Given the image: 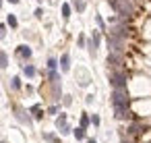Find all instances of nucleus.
<instances>
[{
	"label": "nucleus",
	"instance_id": "nucleus-19",
	"mask_svg": "<svg viewBox=\"0 0 151 143\" xmlns=\"http://www.w3.org/2000/svg\"><path fill=\"white\" fill-rule=\"evenodd\" d=\"M56 66H58V62H56L54 58H50V60H48V69H50V71H56Z\"/></svg>",
	"mask_w": 151,
	"mask_h": 143
},
{
	"label": "nucleus",
	"instance_id": "nucleus-14",
	"mask_svg": "<svg viewBox=\"0 0 151 143\" xmlns=\"http://www.w3.org/2000/svg\"><path fill=\"white\" fill-rule=\"evenodd\" d=\"M62 17H64V19L70 17V4H62Z\"/></svg>",
	"mask_w": 151,
	"mask_h": 143
},
{
	"label": "nucleus",
	"instance_id": "nucleus-2",
	"mask_svg": "<svg viewBox=\"0 0 151 143\" xmlns=\"http://www.w3.org/2000/svg\"><path fill=\"white\" fill-rule=\"evenodd\" d=\"M112 104L114 106H128L126 87H114V91H112Z\"/></svg>",
	"mask_w": 151,
	"mask_h": 143
},
{
	"label": "nucleus",
	"instance_id": "nucleus-26",
	"mask_svg": "<svg viewBox=\"0 0 151 143\" xmlns=\"http://www.w3.org/2000/svg\"><path fill=\"white\" fill-rule=\"evenodd\" d=\"M91 122H93V124L97 126V124H99V116H93V118H91Z\"/></svg>",
	"mask_w": 151,
	"mask_h": 143
},
{
	"label": "nucleus",
	"instance_id": "nucleus-29",
	"mask_svg": "<svg viewBox=\"0 0 151 143\" xmlns=\"http://www.w3.org/2000/svg\"><path fill=\"white\" fill-rule=\"evenodd\" d=\"M0 9H2V0H0Z\"/></svg>",
	"mask_w": 151,
	"mask_h": 143
},
{
	"label": "nucleus",
	"instance_id": "nucleus-16",
	"mask_svg": "<svg viewBox=\"0 0 151 143\" xmlns=\"http://www.w3.org/2000/svg\"><path fill=\"white\" fill-rule=\"evenodd\" d=\"M31 112H33V116H35L37 120H40V118L44 116V114H42V108H40V106H33V108H31Z\"/></svg>",
	"mask_w": 151,
	"mask_h": 143
},
{
	"label": "nucleus",
	"instance_id": "nucleus-18",
	"mask_svg": "<svg viewBox=\"0 0 151 143\" xmlns=\"http://www.w3.org/2000/svg\"><path fill=\"white\" fill-rule=\"evenodd\" d=\"M11 85H13V89H19V87H21V79H19V77H13Z\"/></svg>",
	"mask_w": 151,
	"mask_h": 143
},
{
	"label": "nucleus",
	"instance_id": "nucleus-5",
	"mask_svg": "<svg viewBox=\"0 0 151 143\" xmlns=\"http://www.w3.org/2000/svg\"><path fill=\"white\" fill-rule=\"evenodd\" d=\"M56 129L62 133V135H66V133H70V126L66 124V114H60L58 118H56Z\"/></svg>",
	"mask_w": 151,
	"mask_h": 143
},
{
	"label": "nucleus",
	"instance_id": "nucleus-1",
	"mask_svg": "<svg viewBox=\"0 0 151 143\" xmlns=\"http://www.w3.org/2000/svg\"><path fill=\"white\" fill-rule=\"evenodd\" d=\"M110 6L120 15V17H126L132 13V4H130V0H108Z\"/></svg>",
	"mask_w": 151,
	"mask_h": 143
},
{
	"label": "nucleus",
	"instance_id": "nucleus-24",
	"mask_svg": "<svg viewBox=\"0 0 151 143\" xmlns=\"http://www.w3.org/2000/svg\"><path fill=\"white\" fill-rule=\"evenodd\" d=\"M128 133H132V135H134V133H139V126H137V124H132V126L128 129Z\"/></svg>",
	"mask_w": 151,
	"mask_h": 143
},
{
	"label": "nucleus",
	"instance_id": "nucleus-9",
	"mask_svg": "<svg viewBox=\"0 0 151 143\" xmlns=\"http://www.w3.org/2000/svg\"><path fill=\"white\" fill-rule=\"evenodd\" d=\"M60 66H62V71H64V73L70 69V56H68V54H64V56L60 58Z\"/></svg>",
	"mask_w": 151,
	"mask_h": 143
},
{
	"label": "nucleus",
	"instance_id": "nucleus-4",
	"mask_svg": "<svg viewBox=\"0 0 151 143\" xmlns=\"http://www.w3.org/2000/svg\"><path fill=\"white\" fill-rule=\"evenodd\" d=\"M110 83H112V87H126V75L124 73H114L110 77Z\"/></svg>",
	"mask_w": 151,
	"mask_h": 143
},
{
	"label": "nucleus",
	"instance_id": "nucleus-8",
	"mask_svg": "<svg viewBox=\"0 0 151 143\" xmlns=\"http://www.w3.org/2000/svg\"><path fill=\"white\" fill-rule=\"evenodd\" d=\"M17 54H19L21 58H29V56H31V48H29V46H19V48H17Z\"/></svg>",
	"mask_w": 151,
	"mask_h": 143
},
{
	"label": "nucleus",
	"instance_id": "nucleus-17",
	"mask_svg": "<svg viewBox=\"0 0 151 143\" xmlns=\"http://www.w3.org/2000/svg\"><path fill=\"white\" fill-rule=\"evenodd\" d=\"M75 9H77L79 13H83V11H85V2H83V0H75Z\"/></svg>",
	"mask_w": 151,
	"mask_h": 143
},
{
	"label": "nucleus",
	"instance_id": "nucleus-27",
	"mask_svg": "<svg viewBox=\"0 0 151 143\" xmlns=\"http://www.w3.org/2000/svg\"><path fill=\"white\" fill-rule=\"evenodd\" d=\"M9 2H13V4H17V2H19V0H9Z\"/></svg>",
	"mask_w": 151,
	"mask_h": 143
},
{
	"label": "nucleus",
	"instance_id": "nucleus-22",
	"mask_svg": "<svg viewBox=\"0 0 151 143\" xmlns=\"http://www.w3.org/2000/svg\"><path fill=\"white\" fill-rule=\"evenodd\" d=\"M95 21H97V25H99V27H101V29H104V27H106V23H104V19H101V17H99V15H97V17H95Z\"/></svg>",
	"mask_w": 151,
	"mask_h": 143
},
{
	"label": "nucleus",
	"instance_id": "nucleus-3",
	"mask_svg": "<svg viewBox=\"0 0 151 143\" xmlns=\"http://www.w3.org/2000/svg\"><path fill=\"white\" fill-rule=\"evenodd\" d=\"M108 46H110V50H112V52H122V46H124V38L110 33V38H108Z\"/></svg>",
	"mask_w": 151,
	"mask_h": 143
},
{
	"label": "nucleus",
	"instance_id": "nucleus-15",
	"mask_svg": "<svg viewBox=\"0 0 151 143\" xmlns=\"http://www.w3.org/2000/svg\"><path fill=\"white\" fill-rule=\"evenodd\" d=\"M6 23H9L11 27H17V25H19V21H17V17H15V15H9V19H6Z\"/></svg>",
	"mask_w": 151,
	"mask_h": 143
},
{
	"label": "nucleus",
	"instance_id": "nucleus-28",
	"mask_svg": "<svg viewBox=\"0 0 151 143\" xmlns=\"http://www.w3.org/2000/svg\"><path fill=\"white\" fill-rule=\"evenodd\" d=\"M87 143H95V141H93V139H89V141H87Z\"/></svg>",
	"mask_w": 151,
	"mask_h": 143
},
{
	"label": "nucleus",
	"instance_id": "nucleus-23",
	"mask_svg": "<svg viewBox=\"0 0 151 143\" xmlns=\"http://www.w3.org/2000/svg\"><path fill=\"white\" fill-rule=\"evenodd\" d=\"M44 139H48V141H52V143H56V137H54V135H48V133H46V135H44Z\"/></svg>",
	"mask_w": 151,
	"mask_h": 143
},
{
	"label": "nucleus",
	"instance_id": "nucleus-12",
	"mask_svg": "<svg viewBox=\"0 0 151 143\" xmlns=\"http://www.w3.org/2000/svg\"><path fill=\"white\" fill-rule=\"evenodd\" d=\"M17 118L23 120V122H29V116H25V112H23L21 108H17Z\"/></svg>",
	"mask_w": 151,
	"mask_h": 143
},
{
	"label": "nucleus",
	"instance_id": "nucleus-21",
	"mask_svg": "<svg viewBox=\"0 0 151 143\" xmlns=\"http://www.w3.org/2000/svg\"><path fill=\"white\" fill-rule=\"evenodd\" d=\"M4 35H6V27L0 23V40H4Z\"/></svg>",
	"mask_w": 151,
	"mask_h": 143
},
{
	"label": "nucleus",
	"instance_id": "nucleus-6",
	"mask_svg": "<svg viewBox=\"0 0 151 143\" xmlns=\"http://www.w3.org/2000/svg\"><path fill=\"white\" fill-rule=\"evenodd\" d=\"M114 116H116V118H120V120H126V118H130L128 106H114Z\"/></svg>",
	"mask_w": 151,
	"mask_h": 143
},
{
	"label": "nucleus",
	"instance_id": "nucleus-10",
	"mask_svg": "<svg viewBox=\"0 0 151 143\" xmlns=\"http://www.w3.org/2000/svg\"><path fill=\"white\" fill-rule=\"evenodd\" d=\"M6 66H9V56H6V52L0 50V69H6Z\"/></svg>",
	"mask_w": 151,
	"mask_h": 143
},
{
	"label": "nucleus",
	"instance_id": "nucleus-13",
	"mask_svg": "<svg viewBox=\"0 0 151 143\" xmlns=\"http://www.w3.org/2000/svg\"><path fill=\"white\" fill-rule=\"evenodd\" d=\"M75 137L81 141V139H85V129L83 126H79V129H75Z\"/></svg>",
	"mask_w": 151,
	"mask_h": 143
},
{
	"label": "nucleus",
	"instance_id": "nucleus-30",
	"mask_svg": "<svg viewBox=\"0 0 151 143\" xmlns=\"http://www.w3.org/2000/svg\"><path fill=\"white\" fill-rule=\"evenodd\" d=\"M124 143H126V141H124Z\"/></svg>",
	"mask_w": 151,
	"mask_h": 143
},
{
	"label": "nucleus",
	"instance_id": "nucleus-25",
	"mask_svg": "<svg viewBox=\"0 0 151 143\" xmlns=\"http://www.w3.org/2000/svg\"><path fill=\"white\" fill-rule=\"evenodd\" d=\"M35 17H37V19H42V17H44V11H42V9H37V11H35Z\"/></svg>",
	"mask_w": 151,
	"mask_h": 143
},
{
	"label": "nucleus",
	"instance_id": "nucleus-7",
	"mask_svg": "<svg viewBox=\"0 0 151 143\" xmlns=\"http://www.w3.org/2000/svg\"><path fill=\"white\" fill-rule=\"evenodd\" d=\"M108 64H110V66H116V69L122 64V58L118 56V52H116V54H114V52H110V54H108Z\"/></svg>",
	"mask_w": 151,
	"mask_h": 143
},
{
	"label": "nucleus",
	"instance_id": "nucleus-20",
	"mask_svg": "<svg viewBox=\"0 0 151 143\" xmlns=\"http://www.w3.org/2000/svg\"><path fill=\"white\" fill-rule=\"evenodd\" d=\"M87 124H89V116H87V114H83V116H81V126H83V129H87Z\"/></svg>",
	"mask_w": 151,
	"mask_h": 143
},
{
	"label": "nucleus",
	"instance_id": "nucleus-11",
	"mask_svg": "<svg viewBox=\"0 0 151 143\" xmlns=\"http://www.w3.org/2000/svg\"><path fill=\"white\" fill-rule=\"evenodd\" d=\"M23 73H25L27 77H33V75H35V66H31V64H25V69H23Z\"/></svg>",
	"mask_w": 151,
	"mask_h": 143
}]
</instances>
